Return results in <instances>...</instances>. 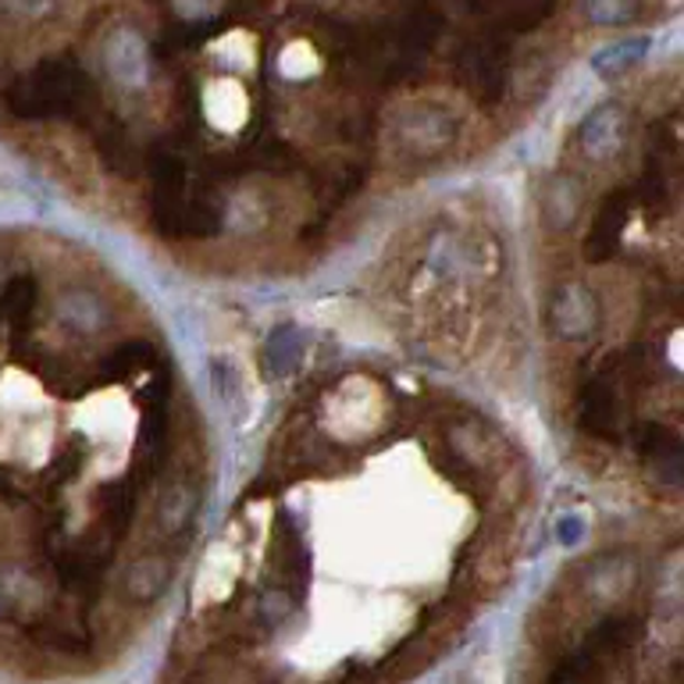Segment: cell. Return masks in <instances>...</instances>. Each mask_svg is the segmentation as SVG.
<instances>
[{
	"instance_id": "obj_18",
	"label": "cell",
	"mask_w": 684,
	"mask_h": 684,
	"mask_svg": "<svg viewBox=\"0 0 684 684\" xmlns=\"http://www.w3.org/2000/svg\"><path fill=\"white\" fill-rule=\"evenodd\" d=\"M300 356H303V335H300V329H293V324H285V329H279L268 339L264 368H268V374H289V371H296Z\"/></svg>"
},
{
	"instance_id": "obj_17",
	"label": "cell",
	"mask_w": 684,
	"mask_h": 684,
	"mask_svg": "<svg viewBox=\"0 0 684 684\" xmlns=\"http://www.w3.org/2000/svg\"><path fill=\"white\" fill-rule=\"evenodd\" d=\"M581 211V185L567 175H556L545 185V200H542V214L553 229H567Z\"/></svg>"
},
{
	"instance_id": "obj_13",
	"label": "cell",
	"mask_w": 684,
	"mask_h": 684,
	"mask_svg": "<svg viewBox=\"0 0 684 684\" xmlns=\"http://www.w3.org/2000/svg\"><path fill=\"white\" fill-rule=\"evenodd\" d=\"M58 318L68 324V329H76L82 335H93V332H100L111 321L108 303L100 300L93 289H68V293H61Z\"/></svg>"
},
{
	"instance_id": "obj_20",
	"label": "cell",
	"mask_w": 684,
	"mask_h": 684,
	"mask_svg": "<svg viewBox=\"0 0 684 684\" xmlns=\"http://www.w3.org/2000/svg\"><path fill=\"white\" fill-rule=\"evenodd\" d=\"M32 306H37V282L32 279H14L8 282L4 289V296H0V318H8L11 324H22L32 318Z\"/></svg>"
},
{
	"instance_id": "obj_25",
	"label": "cell",
	"mask_w": 684,
	"mask_h": 684,
	"mask_svg": "<svg viewBox=\"0 0 684 684\" xmlns=\"http://www.w3.org/2000/svg\"><path fill=\"white\" fill-rule=\"evenodd\" d=\"M635 8H624V4H592L589 8V19L592 22H627Z\"/></svg>"
},
{
	"instance_id": "obj_1",
	"label": "cell",
	"mask_w": 684,
	"mask_h": 684,
	"mask_svg": "<svg viewBox=\"0 0 684 684\" xmlns=\"http://www.w3.org/2000/svg\"><path fill=\"white\" fill-rule=\"evenodd\" d=\"M4 104L22 122H47V118H82L93 122L97 90L72 58H43L14 79L4 90Z\"/></svg>"
},
{
	"instance_id": "obj_4",
	"label": "cell",
	"mask_w": 684,
	"mask_h": 684,
	"mask_svg": "<svg viewBox=\"0 0 684 684\" xmlns=\"http://www.w3.org/2000/svg\"><path fill=\"white\" fill-rule=\"evenodd\" d=\"M577 424L585 428L592 439H603V442L621 439L624 414H621L617 389H613V374H595V379L585 382L581 400H577Z\"/></svg>"
},
{
	"instance_id": "obj_11",
	"label": "cell",
	"mask_w": 684,
	"mask_h": 684,
	"mask_svg": "<svg viewBox=\"0 0 684 684\" xmlns=\"http://www.w3.org/2000/svg\"><path fill=\"white\" fill-rule=\"evenodd\" d=\"M638 631L642 627L635 617H627V613H610V617H603L592 627V635L585 638V648H581V653H585L592 663L603 666L606 660L621 656L624 648L638 638Z\"/></svg>"
},
{
	"instance_id": "obj_5",
	"label": "cell",
	"mask_w": 684,
	"mask_h": 684,
	"mask_svg": "<svg viewBox=\"0 0 684 684\" xmlns=\"http://www.w3.org/2000/svg\"><path fill=\"white\" fill-rule=\"evenodd\" d=\"M550 324L560 339H571V342L589 339L598 324V296L581 282L556 285L550 296Z\"/></svg>"
},
{
	"instance_id": "obj_16",
	"label": "cell",
	"mask_w": 684,
	"mask_h": 684,
	"mask_svg": "<svg viewBox=\"0 0 684 684\" xmlns=\"http://www.w3.org/2000/svg\"><path fill=\"white\" fill-rule=\"evenodd\" d=\"M135 517V485H108L100 492V532H108L114 542L129 532Z\"/></svg>"
},
{
	"instance_id": "obj_8",
	"label": "cell",
	"mask_w": 684,
	"mask_h": 684,
	"mask_svg": "<svg viewBox=\"0 0 684 684\" xmlns=\"http://www.w3.org/2000/svg\"><path fill=\"white\" fill-rule=\"evenodd\" d=\"M627 214H631V193L610 197L603 208H598V214H595V221H592V232H589V239H585L589 261H610V256L621 250Z\"/></svg>"
},
{
	"instance_id": "obj_24",
	"label": "cell",
	"mask_w": 684,
	"mask_h": 684,
	"mask_svg": "<svg viewBox=\"0 0 684 684\" xmlns=\"http://www.w3.org/2000/svg\"><path fill=\"white\" fill-rule=\"evenodd\" d=\"M256 158V164H268V168H279V171H285L289 164H293V153H289L285 147H279V143H264L261 150L253 153Z\"/></svg>"
},
{
	"instance_id": "obj_7",
	"label": "cell",
	"mask_w": 684,
	"mask_h": 684,
	"mask_svg": "<svg viewBox=\"0 0 684 684\" xmlns=\"http://www.w3.org/2000/svg\"><path fill=\"white\" fill-rule=\"evenodd\" d=\"M638 453L648 460V467H653L656 482H663L666 489H677L681 482V439L674 428H663V424H645L638 428Z\"/></svg>"
},
{
	"instance_id": "obj_27",
	"label": "cell",
	"mask_w": 684,
	"mask_h": 684,
	"mask_svg": "<svg viewBox=\"0 0 684 684\" xmlns=\"http://www.w3.org/2000/svg\"><path fill=\"white\" fill-rule=\"evenodd\" d=\"M11 595H8V589H4V581H0V621H4V617H11Z\"/></svg>"
},
{
	"instance_id": "obj_26",
	"label": "cell",
	"mask_w": 684,
	"mask_h": 684,
	"mask_svg": "<svg viewBox=\"0 0 684 684\" xmlns=\"http://www.w3.org/2000/svg\"><path fill=\"white\" fill-rule=\"evenodd\" d=\"M577 535H581V521H563L560 524V539L563 542H574Z\"/></svg>"
},
{
	"instance_id": "obj_3",
	"label": "cell",
	"mask_w": 684,
	"mask_h": 684,
	"mask_svg": "<svg viewBox=\"0 0 684 684\" xmlns=\"http://www.w3.org/2000/svg\"><path fill=\"white\" fill-rule=\"evenodd\" d=\"M453 140H456V118L435 104L406 108L396 118V150L410 161L439 158L442 150H450Z\"/></svg>"
},
{
	"instance_id": "obj_22",
	"label": "cell",
	"mask_w": 684,
	"mask_h": 684,
	"mask_svg": "<svg viewBox=\"0 0 684 684\" xmlns=\"http://www.w3.org/2000/svg\"><path fill=\"white\" fill-rule=\"evenodd\" d=\"M642 50H645V43H642V40H631V43H617V47H610V50H603V54L595 58V72H603L606 79L621 76L624 68H631V64L638 61Z\"/></svg>"
},
{
	"instance_id": "obj_23",
	"label": "cell",
	"mask_w": 684,
	"mask_h": 684,
	"mask_svg": "<svg viewBox=\"0 0 684 684\" xmlns=\"http://www.w3.org/2000/svg\"><path fill=\"white\" fill-rule=\"evenodd\" d=\"M450 442H453V450L456 456H464L471 460V464H477V460H485V432L477 424H453L450 428Z\"/></svg>"
},
{
	"instance_id": "obj_6",
	"label": "cell",
	"mask_w": 684,
	"mask_h": 684,
	"mask_svg": "<svg viewBox=\"0 0 684 684\" xmlns=\"http://www.w3.org/2000/svg\"><path fill=\"white\" fill-rule=\"evenodd\" d=\"M168 453V379L158 374L147 389L143 406V474L153 477Z\"/></svg>"
},
{
	"instance_id": "obj_2",
	"label": "cell",
	"mask_w": 684,
	"mask_h": 684,
	"mask_svg": "<svg viewBox=\"0 0 684 684\" xmlns=\"http://www.w3.org/2000/svg\"><path fill=\"white\" fill-rule=\"evenodd\" d=\"M453 72L477 97V104H500L510 76V40L495 29L467 37L453 54Z\"/></svg>"
},
{
	"instance_id": "obj_21",
	"label": "cell",
	"mask_w": 684,
	"mask_h": 684,
	"mask_svg": "<svg viewBox=\"0 0 684 684\" xmlns=\"http://www.w3.org/2000/svg\"><path fill=\"white\" fill-rule=\"evenodd\" d=\"M32 638H37L43 648H50V653H61V656H86L90 653V638L79 635L76 627H37L32 631Z\"/></svg>"
},
{
	"instance_id": "obj_19",
	"label": "cell",
	"mask_w": 684,
	"mask_h": 684,
	"mask_svg": "<svg viewBox=\"0 0 684 684\" xmlns=\"http://www.w3.org/2000/svg\"><path fill=\"white\" fill-rule=\"evenodd\" d=\"M150 364H158V350H153V342L147 339H129L122 342L108 361H104V371L108 374H135V371H143Z\"/></svg>"
},
{
	"instance_id": "obj_9",
	"label": "cell",
	"mask_w": 684,
	"mask_h": 684,
	"mask_svg": "<svg viewBox=\"0 0 684 684\" xmlns=\"http://www.w3.org/2000/svg\"><path fill=\"white\" fill-rule=\"evenodd\" d=\"M50 563H54V577L61 581L64 592H72L79 598H93L100 592V577H104V567L86 556L79 545H58L54 556H50Z\"/></svg>"
},
{
	"instance_id": "obj_14",
	"label": "cell",
	"mask_w": 684,
	"mask_h": 684,
	"mask_svg": "<svg viewBox=\"0 0 684 684\" xmlns=\"http://www.w3.org/2000/svg\"><path fill=\"white\" fill-rule=\"evenodd\" d=\"M168 581H171V560L164 553H150V556H140L125 571L122 589L132 603H153V598H161V592L168 589Z\"/></svg>"
},
{
	"instance_id": "obj_28",
	"label": "cell",
	"mask_w": 684,
	"mask_h": 684,
	"mask_svg": "<svg viewBox=\"0 0 684 684\" xmlns=\"http://www.w3.org/2000/svg\"><path fill=\"white\" fill-rule=\"evenodd\" d=\"M0 500H19V492L11 489V482H8L4 471H0Z\"/></svg>"
},
{
	"instance_id": "obj_10",
	"label": "cell",
	"mask_w": 684,
	"mask_h": 684,
	"mask_svg": "<svg viewBox=\"0 0 684 684\" xmlns=\"http://www.w3.org/2000/svg\"><path fill=\"white\" fill-rule=\"evenodd\" d=\"M624 147V114L617 104H606L585 118L581 125V150L589 153L592 161H606Z\"/></svg>"
},
{
	"instance_id": "obj_12",
	"label": "cell",
	"mask_w": 684,
	"mask_h": 684,
	"mask_svg": "<svg viewBox=\"0 0 684 684\" xmlns=\"http://www.w3.org/2000/svg\"><path fill=\"white\" fill-rule=\"evenodd\" d=\"M197 510H200V485L193 482V477H182V482L168 485L161 503H158V532L168 539L182 535L185 527L193 524Z\"/></svg>"
},
{
	"instance_id": "obj_15",
	"label": "cell",
	"mask_w": 684,
	"mask_h": 684,
	"mask_svg": "<svg viewBox=\"0 0 684 684\" xmlns=\"http://www.w3.org/2000/svg\"><path fill=\"white\" fill-rule=\"evenodd\" d=\"M90 132H93V140H97L100 161H104L111 171L132 175V171L140 168V150L129 143V135L122 132V125H118V122H104V125L90 122Z\"/></svg>"
}]
</instances>
